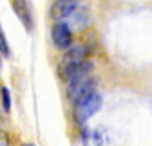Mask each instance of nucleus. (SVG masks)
<instances>
[{"label":"nucleus","instance_id":"f257e3e1","mask_svg":"<svg viewBox=\"0 0 152 146\" xmlns=\"http://www.w3.org/2000/svg\"><path fill=\"white\" fill-rule=\"evenodd\" d=\"M100 107H102V96L97 91H93L82 99H79L78 102H75L73 117L78 123H85L91 116H94L99 111Z\"/></svg>","mask_w":152,"mask_h":146},{"label":"nucleus","instance_id":"f03ea898","mask_svg":"<svg viewBox=\"0 0 152 146\" xmlns=\"http://www.w3.org/2000/svg\"><path fill=\"white\" fill-rule=\"evenodd\" d=\"M91 69H93V64L88 59H85L82 63H59L56 70H58L59 79L69 84L76 78L90 75Z\"/></svg>","mask_w":152,"mask_h":146},{"label":"nucleus","instance_id":"7ed1b4c3","mask_svg":"<svg viewBox=\"0 0 152 146\" xmlns=\"http://www.w3.org/2000/svg\"><path fill=\"white\" fill-rule=\"evenodd\" d=\"M94 91V79L90 75H85L81 78H76L72 82H69L67 87V97L75 104L79 99L85 97L87 94H90Z\"/></svg>","mask_w":152,"mask_h":146},{"label":"nucleus","instance_id":"20e7f679","mask_svg":"<svg viewBox=\"0 0 152 146\" xmlns=\"http://www.w3.org/2000/svg\"><path fill=\"white\" fill-rule=\"evenodd\" d=\"M52 41L55 44V47L58 49H67L72 46L73 41V35H72V29L67 23L64 21H56L52 28Z\"/></svg>","mask_w":152,"mask_h":146},{"label":"nucleus","instance_id":"39448f33","mask_svg":"<svg viewBox=\"0 0 152 146\" xmlns=\"http://www.w3.org/2000/svg\"><path fill=\"white\" fill-rule=\"evenodd\" d=\"M11 6L14 9L17 18L20 23L24 26L28 32L34 29V15H32V9L28 0H11Z\"/></svg>","mask_w":152,"mask_h":146},{"label":"nucleus","instance_id":"423d86ee","mask_svg":"<svg viewBox=\"0 0 152 146\" xmlns=\"http://www.w3.org/2000/svg\"><path fill=\"white\" fill-rule=\"evenodd\" d=\"M78 0H55L52 5V17L56 21H61L62 18L70 17V14L76 9Z\"/></svg>","mask_w":152,"mask_h":146},{"label":"nucleus","instance_id":"0eeeda50","mask_svg":"<svg viewBox=\"0 0 152 146\" xmlns=\"http://www.w3.org/2000/svg\"><path fill=\"white\" fill-rule=\"evenodd\" d=\"M90 55V50L85 44H75L70 46L61 58V63H82Z\"/></svg>","mask_w":152,"mask_h":146},{"label":"nucleus","instance_id":"6e6552de","mask_svg":"<svg viewBox=\"0 0 152 146\" xmlns=\"http://www.w3.org/2000/svg\"><path fill=\"white\" fill-rule=\"evenodd\" d=\"M0 53H2L5 58H9L11 56V49H9V43L6 40V35H5V31L0 24Z\"/></svg>","mask_w":152,"mask_h":146},{"label":"nucleus","instance_id":"1a4fd4ad","mask_svg":"<svg viewBox=\"0 0 152 146\" xmlns=\"http://www.w3.org/2000/svg\"><path fill=\"white\" fill-rule=\"evenodd\" d=\"M2 104H3V110H5V111H9V110H11V91L6 87L2 88Z\"/></svg>","mask_w":152,"mask_h":146},{"label":"nucleus","instance_id":"9d476101","mask_svg":"<svg viewBox=\"0 0 152 146\" xmlns=\"http://www.w3.org/2000/svg\"><path fill=\"white\" fill-rule=\"evenodd\" d=\"M6 143H8V139L5 136V132L0 131V146H6Z\"/></svg>","mask_w":152,"mask_h":146},{"label":"nucleus","instance_id":"9b49d317","mask_svg":"<svg viewBox=\"0 0 152 146\" xmlns=\"http://www.w3.org/2000/svg\"><path fill=\"white\" fill-rule=\"evenodd\" d=\"M21 146H35L34 143H24V145H21Z\"/></svg>","mask_w":152,"mask_h":146},{"label":"nucleus","instance_id":"f8f14e48","mask_svg":"<svg viewBox=\"0 0 152 146\" xmlns=\"http://www.w3.org/2000/svg\"><path fill=\"white\" fill-rule=\"evenodd\" d=\"M0 120H2V117H0Z\"/></svg>","mask_w":152,"mask_h":146}]
</instances>
